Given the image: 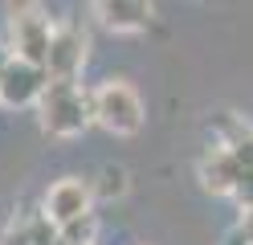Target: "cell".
<instances>
[{
	"mask_svg": "<svg viewBox=\"0 0 253 245\" xmlns=\"http://www.w3.org/2000/svg\"><path fill=\"white\" fill-rule=\"evenodd\" d=\"M53 33H57V25L45 16L41 4H12L8 8V53L17 61H29V65L45 70Z\"/></svg>",
	"mask_w": 253,
	"mask_h": 245,
	"instance_id": "cell-2",
	"label": "cell"
},
{
	"mask_svg": "<svg viewBox=\"0 0 253 245\" xmlns=\"http://www.w3.org/2000/svg\"><path fill=\"white\" fill-rule=\"evenodd\" d=\"M94 123H102L110 135H135L143 127V98L126 78H106L94 90Z\"/></svg>",
	"mask_w": 253,
	"mask_h": 245,
	"instance_id": "cell-3",
	"label": "cell"
},
{
	"mask_svg": "<svg viewBox=\"0 0 253 245\" xmlns=\"http://www.w3.org/2000/svg\"><path fill=\"white\" fill-rule=\"evenodd\" d=\"M41 131L53 139H74L94 123V90H82L78 82H49L45 98L37 102Z\"/></svg>",
	"mask_w": 253,
	"mask_h": 245,
	"instance_id": "cell-1",
	"label": "cell"
},
{
	"mask_svg": "<svg viewBox=\"0 0 253 245\" xmlns=\"http://www.w3.org/2000/svg\"><path fill=\"white\" fill-rule=\"evenodd\" d=\"M8 61H12V53H0V78H4V70H8Z\"/></svg>",
	"mask_w": 253,
	"mask_h": 245,
	"instance_id": "cell-15",
	"label": "cell"
},
{
	"mask_svg": "<svg viewBox=\"0 0 253 245\" xmlns=\"http://www.w3.org/2000/svg\"><path fill=\"white\" fill-rule=\"evenodd\" d=\"M86 49H90V41H86V33L78 25H57L49 57H45L49 82H74L78 74H82V65H86Z\"/></svg>",
	"mask_w": 253,
	"mask_h": 245,
	"instance_id": "cell-5",
	"label": "cell"
},
{
	"mask_svg": "<svg viewBox=\"0 0 253 245\" xmlns=\"http://www.w3.org/2000/svg\"><path fill=\"white\" fill-rule=\"evenodd\" d=\"M237 229H241V233L249 237V245H253V212H245V217H241V225H237Z\"/></svg>",
	"mask_w": 253,
	"mask_h": 245,
	"instance_id": "cell-13",
	"label": "cell"
},
{
	"mask_svg": "<svg viewBox=\"0 0 253 245\" xmlns=\"http://www.w3.org/2000/svg\"><path fill=\"white\" fill-rule=\"evenodd\" d=\"M94 233H98V217L90 212V217L61 229V245H94Z\"/></svg>",
	"mask_w": 253,
	"mask_h": 245,
	"instance_id": "cell-10",
	"label": "cell"
},
{
	"mask_svg": "<svg viewBox=\"0 0 253 245\" xmlns=\"http://www.w3.org/2000/svg\"><path fill=\"white\" fill-rule=\"evenodd\" d=\"M94 212V184L82 176H66L57 180V184H49V192H45V217H49L57 229H66L74 221H82Z\"/></svg>",
	"mask_w": 253,
	"mask_h": 245,
	"instance_id": "cell-4",
	"label": "cell"
},
{
	"mask_svg": "<svg viewBox=\"0 0 253 245\" xmlns=\"http://www.w3.org/2000/svg\"><path fill=\"white\" fill-rule=\"evenodd\" d=\"M225 245H249V237H245V233H241V229H233V233H229V237H225Z\"/></svg>",
	"mask_w": 253,
	"mask_h": 245,
	"instance_id": "cell-14",
	"label": "cell"
},
{
	"mask_svg": "<svg viewBox=\"0 0 253 245\" xmlns=\"http://www.w3.org/2000/svg\"><path fill=\"white\" fill-rule=\"evenodd\" d=\"M45 90H49V74L41 65H29V61H8L4 78H0V106H37Z\"/></svg>",
	"mask_w": 253,
	"mask_h": 245,
	"instance_id": "cell-6",
	"label": "cell"
},
{
	"mask_svg": "<svg viewBox=\"0 0 253 245\" xmlns=\"http://www.w3.org/2000/svg\"><path fill=\"white\" fill-rule=\"evenodd\" d=\"M216 131H220V143H225L229 151L241 159V168H245V172H253V127H249V123H241L237 114H220Z\"/></svg>",
	"mask_w": 253,
	"mask_h": 245,
	"instance_id": "cell-9",
	"label": "cell"
},
{
	"mask_svg": "<svg viewBox=\"0 0 253 245\" xmlns=\"http://www.w3.org/2000/svg\"><path fill=\"white\" fill-rule=\"evenodd\" d=\"M94 12H98V21L106 29H115V33H143L151 25L155 8L143 4V0H98Z\"/></svg>",
	"mask_w": 253,
	"mask_h": 245,
	"instance_id": "cell-8",
	"label": "cell"
},
{
	"mask_svg": "<svg viewBox=\"0 0 253 245\" xmlns=\"http://www.w3.org/2000/svg\"><path fill=\"white\" fill-rule=\"evenodd\" d=\"M126 192V172L123 168H106L102 184H94V196H123Z\"/></svg>",
	"mask_w": 253,
	"mask_h": 245,
	"instance_id": "cell-11",
	"label": "cell"
},
{
	"mask_svg": "<svg viewBox=\"0 0 253 245\" xmlns=\"http://www.w3.org/2000/svg\"><path fill=\"white\" fill-rule=\"evenodd\" d=\"M196 176H200V188H204V192H212V196H233L237 184H241V176H245V168H241V159H237L225 143H216V147H209V151L200 155Z\"/></svg>",
	"mask_w": 253,
	"mask_h": 245,
	"instance_id": "cell-7",
	"label": "cell"
},
{
	"mask_svg": "<svg viewBox=\"0 0 253 245\" xmlns=\"http://www.w3.org/2000/svg\"><path fill=\"white\" fill-rule=\"evenodd\" d=\"M237 204H241V212H253V172L241 176V184H237Z\"/></svg>",
	"mask_w": 253,
	"mask_h": 245,
	"instance_id": "cell-12",
	"label": "cell"
}]
</instances>
